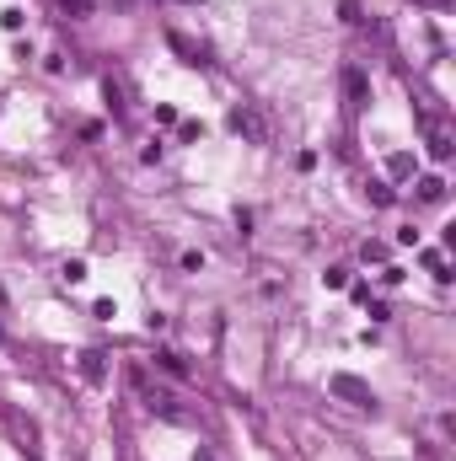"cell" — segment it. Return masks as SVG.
Segmentation results:
<instances>
[{
	"label": "cell",
	"mask_w": 456,
	"mask_h": 461,
	"mask_svg": "<svg viewBox=\"0 0 456 461\" xmlns=\"http://www.w3.org/2000/svg\"><path fill=\"white\" fill-rule=\"evenodd\" d=\"M344 92H349V102H365V97H370V86H365V75H359V70H349V75H344Z\"/></svg>",
	"instance_id": "3957f363"
},
{
	"label": "cell",
	"mask_w": 456,
	"mask_h": 461,
	"mask_svg": "<svg viewBox=\"0 0 456 461\" xmlns=\"http://www.w3.org/2000/svg\"><path fill=\"white\" fill-rule=\"evenodd\" d=\"M327 386H333L338 397H349L355 408H370V402H376V397H370V386H365V381H355V375H333Z\"/></svg>",
	"instance_id": "6da1fadb"
},
{
	"label": "cell",
	"mask_w": 456,
	"mask_h": 461,
	"mask_svg": "<svg viewBox=\"0 0 456 461\" xmlns=\"http://www.w3.org/2000/svg\"><path fill=\"white\" fill-rule=\"evenodd\" d=\"M60 5H65L70 16H92V11H97V0H60Z\"/></svg>",
	"instance_id": "52a82bcc"
},
{
	"label": "cell",
	"mask_w": 456,
	"mask_h": 461,
	"mask_svg": "<svg viewBox=\"0 0 456 461\" xmlns=\"http://www.w3.org/2000/svg\"><path fill=\"white\" fill-rule=\"evenodd\" d=\"M231 129H236V134H253V140H263V119H258V113H247V108H236V113H231Z\"/></svg>",
	"instance_id": "7a4b0ae2"
},
{
	"label": "cell",
	"mask_w": 456,
	"mask_h": 461,
	"mask_svg": "<svg viewBox=\"0 0 456 461\" xmlns=\"http://www.w3.org/2000/svg\"><path fill=\"white\" fill-rule=\"evenodd\" d=\"M370 204H392V188L387 183H370Z\"/></svg>",
	"instance_id": "9c48e42d"
},
{
	"label": "cell",
	"mask_w": 456,
	"mask_h": 461,
	"mask_svg": "<svg viewBox=\"0 0 456 461\" xmlns=\"http://www.w3.org/2000/svg\"><path fill=\"white\" fill-rule=\"evenodd\" d=\"M387 172H392V177H408V172H414V155H392Z\"/></svg>",
	"instance_id": "8992f818"
},
{
	"label": "cell",
	"mask_w": 456,
	"mask_h": 461,
	"mask_svg": "<svg viewBox=\"0 0 456 461\" xmlns=\"http://www.w3.org/2000/svg\"><path fill=\"white\" fill-rule=\"evenodd\" d=\"M81 375H86L92 386H102V375H107V370H102V354H81Z\"/></svg>",
	"instance_id": "277c9868"
},
{
	"label": "cell",
	"mask_w": 456,
	"mask_h": 461,
	"mask_svg": "<svg viewBox=\"0 0 456 461\" xmlns=\"http://www.w3.org/2000/svg\"><path fill=\"white\" fill-rule=\"evenodd\" d=\"M419 199H424V204H440V199H446V183H440V177H424V183H419Z\"/></svg>",
	"instance_id": "5b68a950"
},
{
	"label": "cell",
	"mask_w": 456,
	"mask_h": 461,
	"mask_svg": "<svg viewBox=\"0 0 456 461\" xmlns=\"http://www.w3.org/2000/svg\"><path fill=\"white\" fill-rule=\"evenodd\" d=\"M204 461H210V456H204Z\"/></svg>",
	"instance_id": "30bf717a"
},
{
	"label": "cell",
	"mask_w": 456,
	"mask_h": 461,
	"mask_svg": "<svg viewBox=\"0 0 456 461\" xmlns=\"http://www.w3.org/2000/svg\"><path fill=\"white\" fill-rule=\"evenodd\" d=\"M156 360H162V370H166V375H188V365H183L177 354H156Z\"/></svg>",
	"instance_id": "ba28073f"
}]
</instances>
